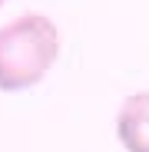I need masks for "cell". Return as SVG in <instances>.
I'll return each mask as SVG.
<instances>
[{
	"mask_svg": "<svg viewBox=\"0 0 149 152\" xmlns=\"http://www.w3.org/2000/svg\"><path fill=\"white\" fill-rule=\"evenodd\" d=\"M4 4H7V0H0V7H4Z\"/></svg>",
	"mask_w": 149,
	"mask_h": 152,
	"instance_id": "cell-3",
	"label": "cell"
},
{
	"mask_svg": "<svg viewBox=\"0 0 149 152\" xmlns=\"http://www.w3.org/2000/svg\"><path fill=\"white\" fill-rule=\"evenodd\" d=\"M116 136L126 152H149V89L123 99L116 116Z\"/></svg>",
	"mask_w": 149,
	"mask_h": 152,
	"instance_id": "cell-2",
	"label": "cell"
},
{
	"mask_svg": "<svg viewBox=\"0 0 149 152\" xmlns=\"http://www.w3.org/2000/svg\"><path fill=\"white\" fill-rule=\"evenodd\" d=\"M60 56V30L43 13H23L0 27V89L37 86Z\"/></svg>",
	"mask_w": 149,
	"mask_h": 152,
	"instance_id": "cell-1",
	"label": "cell"
}]
</instances>
